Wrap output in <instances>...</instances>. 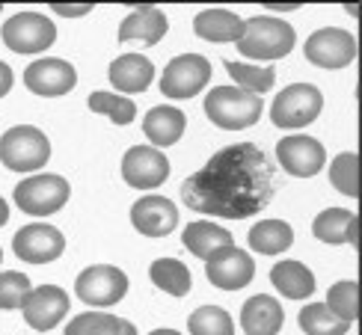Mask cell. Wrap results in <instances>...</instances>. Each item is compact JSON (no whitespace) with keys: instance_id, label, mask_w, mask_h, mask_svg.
<instances>
[{"instance_id":"d590c367","label":"cell","mask_w":362,"mask_h":335,"mask_svg":"<svg viewBox=\"0 0 362 335\" xmlns=\"http://www.w3.org/2000/svg\"><path fill=\"white\" fill-rule=\"evenodd\" d=\"M12 83H15V74H12V69L4 63V59H0V98H4V95H9Z\"/></svg>"},{"instance_id":"ba28073f","label":"cell","mask_w":362,"mask_h":335,"mask_svg":"<svg viewBox=\"0 0 362 335\" xmlns=\"http://www.w3.org/2000/svg\"><path fill=\"white\" fill-rule=\"evenodd\" d=\"M74 294L86 306H93V312L110 309L116 302H122V297L128 294V276H125V270H119L113 264H93L74 282Z\"/></svg>"},{"instance_id":"1f68e13d","label":"cell","mask_w":362,"mask_h":335,"mask_svg":"<svg viewBox=\"0 0 362 335\" xmlns=\"http://www.w3.org/2000/svg\"><path fill=\"white\" fill-rule=\"evenodd\" d=\"M329 184H333L341 196H359V155L356 151H341L329 163Z\"/></svg>"},{"instance_id":"603a6c76","label":"cell","mask_w":362,"mask_h":335,"mask_svg":"<svg viewBox=\"0 0 362 335\" xmlns=\"http://www.w3.org/2000/svg\"><path fill=\"white\" fill-rule=\"evenodd\" d=\"M193 33L205 42H217V45L235 42L238 45V39L244 36V18L232 9L211 6V9H202L193 18Z\"/></svg>"},{"instance_id":"ac0fdd59","label":"cell","mask_w":362,"mask_h":335,"mask_svg":"<svg viewBox=\"0 0 362 335\" xmlns=\"http://www.w3.org/2000/svg\"><path fill=\"white\" fill-rule=\"evenodd\" d=\"M134 12L119 24V42H143L158 45L170 30V18L160 6H131Z\"/></svg>"},{"instance_id":"8fae6325","label":"cell","mask_w":362,"mask_h":335,"mask_svg":"<svg viewBox=\"0 0 362 335\" xmlns=\"http://www.w3.org/2000/svg\"><path fill=\"white\" fill-rule=\"evenodd\" d=\"M71 300L59 285H39L30 288L27 300L21 302V315L27 327H33L36 332H51L63 324V317H69Z\"/></svg>"},{"instance_id":"e575fe53","label":"cell","mask_w":362,"mask_h":335,"mask_svg":"<svg viewBox=\"0 0 362 335\" xmlns=\"http://www.w3.org/2000/svg\"><path fill=\"white\" fill-rule=\"evenodd\" d=\"M48 9H54L57 15H63V18H83V15H89L95 6L93 4H51Z\"/></svg>"},{"instance_id":"cb8c5ba5","label":"cell","mask_w":362,"mask_h":335,"mask_svg":"<svg viewBox=\"0 0 362 335\" xmlns=\"http://www.w3.org/2000/svg\"><path fill=\"white\" fill-rule=\"evenodd\" d=\"M270 282L288 300H309L315 294V273L303 261H279L270 267Z\"/></svg>"},{"instance_id":"52a82bcc","label":"cell","mask_w":362,"mask_h":335,"mask_svg":"<svg viewBox=\"0 0 362 335\" xmlns=\"http://www.w3.org/2000/svg\"><path fill=\"white\" fill-rule=\"evenodd\" d=\"M211 63L202 54H181L170 59V66L160 74V93L173 101H187L193 95H199L211 81Z\"/></svg>"},{"instance_id":"4fadbf2b","label":"cell","mask_w":362,"mask_h":335,"mask_svg":"<svg viewBox=\"0 0 362 335\" xmlns=\"http://www.w3.org/2000/svg\"><path fill=\"white\" fill-rule=\"evenodd\" d=\"M276 160L288 175L312 178L324 170L327 151H324L321 140H315L309 134H288L276 143Z\"/></svg>"},{"instance_id":"d6986e66","label":"cell","mask_w":362,"mask_h":335,"mask_svg":"<svg viewBox=\"0 0 362 335\" xmlns=\"http://www.w3.org/2000/svg\"><path fill=\"white\" fill-rule=\"evenodd\" d=\"M107 78H110V83L119 89V93H125V98H128V95L146 93V89L152 86L155 66H152V59L143 57V54H122V57H116L110 63Z\"/></svg>"},{"instance_id":"8d00e7d4","label":"cell","mask_w":362,"mask_h":335,"mask_svg":"<svg viewBox=\"0 0 362 335\" xmlns=\"http://www.w3.org/2000/svg\"><path fill=\"white\" fill-rule=\"evenodd\" d=\"M264 9H274V12H291V9H300V4H267Z\"/></svg>"},{"instance_id":"74e56055","label":"cell","mask_w":362,"mask_h":335,"mask_svg":"<svg viewBox=\"0 0 362 335\" xmlns=\"http://www.w3.org/2000/svg\"><path fill=\"white\" fill-rule=\"evenodd\" d=\"M9 223V205H6V199L0 196V228H4Z\"/></svg>"},{"instance_id":"d4e9b609","label":"cell","mask_w":362,"mask_h":335,"mask_svg":"<svg viewBox=\"0 0 362 335\" xmlns=\"http://www.w3.org/2000/svg\"><path fill=\"white\" fill-rule=\"evenodd\" d=\"M247 243L252 252L259 255H282L285 249L294 247V228L285 220H262L252 223Z\"/></svg>"},{"instance_id":"7bdbcfd3","label":"cell","mask_w":362,"mask_h":335,"mask_svg":"<svg viewBox=\"0 0 362 335\" xmlns=\"http://www.w3.org/2000/svg\"><path fill=\"white\" fill-rule=\"evenodd\" d=\"M0 12H4V4H0Z\"/></svg>"},{"instance_id":"3957f363","label":"cell","mask_w":362,"mask_h":335,"mask_svg":"<svg viewBox=\"0 0 362 335\" xmlns=\"http://www.w3.org/2000/svg\"><path fill=\"white\" fill-rule=\"evenodd\" d=\"M51 160V140L33 125H15L0 136V163L9 172L30 175Z\"/></svg>"},{"instance_id":"60d3db41","label":"cell","mask_w":362,"mask_h":335,"mask_svg":"<svg viewBox=\"0 0 362 335\" xmlns=\"http://www.w3.org/2000/svg\"><path fill=\"white\" fill-rule=\"evenodd\" d=\"M344 9H348V15H354V18L359 15V6H356V4H344Z\"/></svg>"},{"instance_id":"b9f144b4","label":"cell","mask_w":362,"mask_h":335,"mask_svg":"<svg viewBox=\"0 0 362 335\" xmlns=\"http://www.w3.org/2000/svg\"><path fill=\"white\" fill-rule=\"evenodd\" d=\"M0 261H4V249H0Z\"/></svg>"},{"instance_id":"ab89813d","label":"cell","mask_w":362,"mask_h":335,"mask_svg":"<svg viewBox=\"0 0 362 335\" xmlns=\"http://www.w3.org/2000/svg\"><path fill=\"white\" fill-rule=\"evenodd\" d=\"M148 335H181V332L178 329H152Z\"/></svg>"},{"instance_id":"8992f818","label":"cell","mask_w":362,"mask_h":335,"mask_svg":"<svg viewBox=\"0 0 362 335\" xmlns=\"http://www.w3.org/2000/svg\"><path fill=\"white\" fill-rule=\"evenodd\" d=\"M0 39H4V45L15 54H24V57L45 54L57 42V27L45 12L27 9V12L12 15V18L4 24Z\"/></svg>"},{"instance_id":"484cf974","label":"cell","mask_w":362,"mask_h":335,"mask_svg":"<svg viewBox=\"0 0 362 335\" xmlns=\"http://www.w3.org/2000/svg\"><path fill=\"white\" fill-rule=\"evenodd\" d=\"M226 71L235 81L238 89L250 95H264L276 83V69L274 66H252V63H238V59H226Z\"/></svg>"},{"instance_id":"f1b7e54d","label":"cell","mask_w":362,"mask_h":335,"mask_svg":"<svg viewBox=\"0 0 362 335\" xmlns=\"http://www.w3.org/2000/svg\"><path fill=\"white\" fill-rule=\"evenodd\" d=\"M86 107L93 113L107 116L113 125H119V128H125V125H131V122L137 119V104H134L131 98L116 95V93H101V89H98V93H89Z\"/></svg>"},{"instance_id":"7c38bea8","label":"cell","mask_w":362,"mask_h":335,"mask_svg":"<svg viewBox=\"0 0 362 335\" xmlns=\"http://www.w3.org/2000/svg\"><path fill=\"white\" fill-rule=\"evenodd\" d=\"M24 86L33 95L59 98L78 86V71H74V66L69 59L42 57V59H33V63L24 69Z\"/></svg>"},{"instance_id":"d6a6232c","label":"cell","mask_w":362,"mask_h":335,"mask_svg":"<svg viewBox=\"0 0 362 335\" xmlns=\"http://www.w3.org/2000/svg\"><path fill=\"white\" fill-rule=\"evenodd\" d=\"M119 329H122V317L110 312H83L69 321L66 335H119Z\"/></svg>"},{"instance_id":"2e32d148","label":"cell","mask_w":362,"mask_h":335,"mask_svg":"<svg viewBox=\"0 0 362 335\" xmlns=\"http://www.w3.org/2000/svg\"><path fill=\"white\" fill-rule=\"evenodd\" d=\"M205 276L214 288H220V291H240V288H247L252 282L255 261H252L250 252L232 247L223 255L205 261Z\"/></svg>"},{"instance_id":"5bb4252c","label":"cell","mask_w":362,"mask_h":335,"mask_svg":"<svg viewBox=\"0 0 362 335\" xmlns=\"http://www.w3.org/2000/svg\"><path fill=\"white\" fill-rule=\"evenodd\" d=\"M122 178L134 190H155L170 178V160L152 146H131L122 158Z\"/></svg>"},{"instance_id":"7a4b0ae2","label":"cell","mask_w":362,"mask_h":335,"mask_svg":"<svg viewBox=\"0 0 362 335\" xmlns=\"http://www.w3.org/2000/svg\"><path fill=\"white\" fill-rule=\"evenodd\" d=\"M202 110L211 125L223 131H244L262 119L264 104L259 95H250L238 86H214L202 101Z\"/></svg>"},{"instance_id":"9c48e42d","label":"cell","mask_w":362,"mask_h":335,"mask_svg":"<svg viewBox=\"0 0 362 335\" xmlns=\"http://www.w3.org/2000/svg\"><path fill=\"white\" fill-rule=\"evenodd\" d=\"M359 54L356 36L341 27H321L306 39L303 57L318 69H344L351 66Z\"/></svg>"},{"instance_id":"83f0119b","label":"cell","mask_w":362,"mask_h":335,"mask_svg":"<svg viewBox=\"0 0 362 335\" xmlns=\"http://www.w3.org/2000/svg\"><path fill=\"white\" fill-rule=\"evenodd\" d=\"M297 324L306 335H348L351 324H344L341 317H336L324 302H309L300 309Z\"/></svg>"},{"instance_id":"4dcf8cb0","label":"cell","mask_w":362,"mask_h":335,"mask_svg":"<svg viewBox=\"0 0 362 335\" xmlns=\"http://www.w3.org/2000/svg\"><path fill=\"white\" fill-rule=\"evenodd\" d=\"M190 335H235V321L223 306H199L187 317Z\"/></svg>"},{"instance_id":"6da1fadb","label":"cell","mask_w":362,"mask_h":335,"mask_svg":"<svg viewBox=\"0 0 362 335\" xmlns=\"http://www.w3.org/2000/svg\"><path fill=\"white\" fill-rule=\"evenodd\" d=\"M294 42L297 36L288 21L276 18V15H255V18H244V36L238 39V54L255 59V66H270L274 59L288 57Z\"/></svg>"},{"instance_id":"e0dca14e","label":"cell","mask_w":362,"mask_h":335,"mask_svg":"<svg viewBox=\"0 0 362 335\" xmlns=\"http://www.w3.org/2000/svg\"><path fill=\"white\" fill-rule=\"evenodd\" d=\"M181 243H185V249H190V255L202 258V261H211V258L223 255L226 249H232L235 237L229 228L220 223L196 220V223H187V228L181 232Z\"/></svg>"},{"instance_id":"ffe728a7","label":"cell","mask_w":362,"mask_h":335,"mask_svg":"<svg viewBox=\"0 0 362 335\" xmlns=\"http://www.w3.org/2000/svg\"><path fill=\"white\" fill-rule=\"evenodd\" d=\"M312 235L321 243H329V247H348L356 249L359 243V217L348 208H327L318 217L312 220Z\"/></svg>"},{"instance_id":"5b68a950","label":"cell","mask_w":362,"mask_h":335,"mask_svg":"<svg viewBox=\"0 0 362 335\" xmlns=\"http://www.w3.org/2000/svg\"><path fill=\"white\" fill-rule=\"evenodd\" d=\"M324 110V95L318 86L312 83H291L282 93H276L274 104H270V119L282 131H297L312 125Z\"/></svg>"},{"instance_id":"f546056e","label":"cell","mask_w":362,"mask_h":335,"mask_svg":"<svg viewBox=\"0 0 362 335\" xmlns=\"http://www.w3.org/2000/svg\"><path fill=\"white\" fill-rule=\"evenodd\" d=\"M324 306L336 317H341L344 324H356L359 321V282L356 279H344V282L329 285Z\"/></svg>"},{"instance_id":"7402d4cb","label":"cell","mask_w":362,"mask_h":335,"mask_svg":"<svg viewBox=\"0 0 362 335\" xmlns=\"http://www.w3.org/2000/svg\"><path fill=\"white\" fill-rule=\"evenodd\" d=\"M185 128H187V116L178 107H173V104H160V107H152L143 116V134L158 151L175 146L185 136Z\"/></svg>"},{"instance_id":"f35d334b","label":"cell","mask_w":362,"mask_h":335,"mask_svg":"<svg viewBox=\"0 0 362 335\" xmlns=\"http://www.w3.org/2000/svg\"><path fill=\"white\" fill-rule=\"evenodd\" d=\"M119 335H137V327H134L131 321H122V329H119Z\"/></svg>"},{"instance_id":"9a60e30c","label":"cell","mask_w":362,"mask_h":335,"mask_svg":"<svg viewBox=\"0 0 362 335\" xmlns=\"http://www.w3.org/2000/svg\"><path fill=\"white\" fill-rule=\"evenodd\" d=\"M131 225L146 237H167L178 225V208L167 196L148 193L131 205Z\"/></svg>"},{"instance_id":"277c9868","label":"cell","mask_w":362,"mask_h":335,"mask_svg":"<svg viewBox=\"0 0 362 335\" xmlns=\"http://www.w3.org/2000/svg\"><path fill=\"white\" fill-rule=\"evenodd\" d=\"M12 199L30 217H51L66 208V202L71 199V187L63 175H54V172L27 175L15 184Z\"/></svg>"},{"instance_id":"836d02e7","label":"cell","mask_w":362,"mask_h":335,"mask_svg":"<svg viewBox=\"0 0 362 335\" xmlns=\"http://www.w3.org/2000/svg\"><path fill=\"white\" fill-rule=\"evenodd\" d=\"M30 276L21 270H4L0 273V312L21 309V302L30 294Z\"/></svg>"},{"instance_id":"30bf717a","label":"cell","mask_w":362,"mask_h":335,"mask_svg":"<svg viewBox=\"0 0 362 335\" xmlns=\"http://www.w3.org/2000/svg\"><path fill=\"white\" fill-rule=\"evenodd\" d=\"M12 252L24 264H51L66 252V235L48 223H30L15 232Z\"/></svg>"},{"instance_id":"4316f807","label":"cell","mask_w":362,"mask_h":335,"mask_svg":"<svg viewBox=\"0 0 362 335\" xmlns=\"http://www.w3.org/2000/svg\"><path fill=\"white\" fill-rule=\"evenodd\" d=\"M148 276H152L155 288H160V291L170 297H187L190 285H193L187 264H181L178 258H158V261H152V267H148Z\"/></svg>"},{"instance_id":"44dd1931","label":"cell","mask_w":362,"mask_h":335,"mask_svg":"<svg viewBox=\"0 0 362 335\" xmlns=\"http://www.w3.org/2000/svg\"><path fill=\"white\" fill-rule=\"evenodd\" d=\"M285 324L282 302L270 294H255L240 309V329L247 335H279Z\"/></svg>"}]
</instances>
